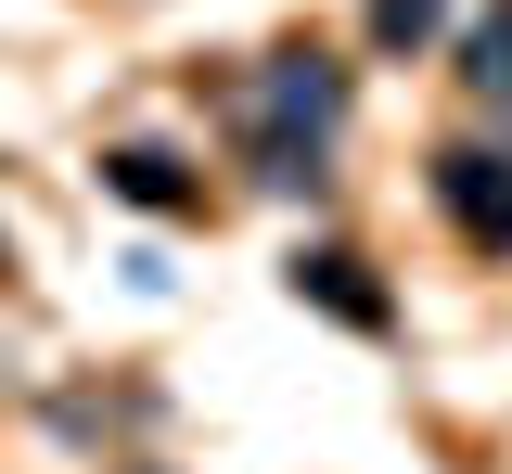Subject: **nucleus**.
Wrapping results in <instances>:
<instances>
[{"mask_svg":"<svg viewBox=\"0 0 512 474\" xmlns=\"http://www.w3.org/2000/svg\"><path fill=\"white\" fill-rule=\"evenodd\" d=\"M346 270H359V257H295V282H320L346 321H384V295H372V282H346Z\"/></svg>","mask_w":512,"mask_h":474,"instance_id":"f257e3e1","label":"nucleus"},{"mask_svg":"<svg viewBox=\"0 0 512 474\" xmlns=\"http://www.w3.org/2000/svg\"><path fill=\"white\" fill-rule=\"evenodd\" d=\"M116 180H128L141 205H180V167H167V154H116Z\"/></svg>","mask_w":512,"mask_h":474,"instance_id":"f03ea898","label":"nucleus"}]
</instances>
